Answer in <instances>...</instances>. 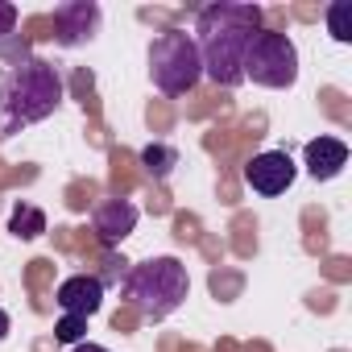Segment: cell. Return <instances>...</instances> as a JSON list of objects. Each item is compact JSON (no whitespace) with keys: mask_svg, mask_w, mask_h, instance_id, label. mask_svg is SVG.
<instances>
[{"mask_svg":"<svg viewBox=\"0 0 352 352\" xmlns=\"http://www.w3.org/2000/svg\"><path fill=\"white\" fill-rule=\"evenodd\" d=\"M54 302L63 307V315H79V319H91L100 307H104V286L96 274H71L58 282V294Z\"/></svg>","mask_w":352,"mask_h":352,"instance_id":"cell-8","label":"cell"},{"mask_svg":"<svg viewBox=\"0 0 352 352\" xmlns=\"http://www.w3.org/2000/svg\"><path fill=\"white\" fill-rule=\"evenodd\" d=\"M63 104V75L46 58H17L0 75V133L46 120Z\"/></svg>","mask_w":352,"mask_h":352,"instance_id":"cell-2","label":"cell"},{"mask_svg":"<svg viewBox=\"0 0 352 352\" xmlns=\"http://www.w3.org/2000/svg\"><path fill=\"white\" fill-rule=\"evenodd\" d=\"M104 265H108V270H104V274H100V286H108V282H120V274H124V270H120V265H124V261H116V257H108V261H104Z\"/></svg>","mask_w":352,"mask_h":352,"instance_id":"cell-16","label":"cell"},{"mask_svg":"<svg viewBox=\"0 0 352 352\" xmlns=\"http://www.w3.org/2000/svg\"><path fill=\"white\" fill-rule=\"evenodd\" d=\"M327 34L336 42H352V5H348V0L327 5Z\"/></svg>","mask_w":352,"mask_h":352,"instance_id":"cell-13","label":"cell"},{"mask_svg":"<svg viewBox=\"0 0 352 352\" xmlns=\"http://www.w3.org/2000/svg\"><path fill=\"white\" fill-rule=\"evenodd\" d=\"M67 352H108V348H100V344H87V340H83V344H75V348H67Z\"/></svg>","mask_w":352,"mask_h":352,"instance_id":"cell-17","label":"cell"},{"mask_svg":"<svg viewBox=\"0 0 352 352\" xmlns=\"http://www.w3.org/2000/svg\"><path fill=\"white\" fill-rule=\"evenodd\" d=\"M91 228H96V236H100L104 249H116L137 228V208L129 199H104L96 208V216H91Z\"/></svg>","mask_w":352,"mask_h":352,"instance_id":"cell-9","label":"cell"},{"mask_svg":"<svg viewBox=\"0 0 352 352\" xmlns=\"http://www.w3.org/2000/svg\"><path fill=\"white\" fill-rule=\"evenodd\" d=\"M83 336H87V319H79V315H63V319H58V327H54V340H58V344H67V348L83 344Z\"/></svg>","mask_w":352,"mask_h":352,"instance_id":"cell-14","label":"cell"},{"mask_svg":"<svg viewBox=\"0 0 352 352\" xmlns=\"http://www.w3.org/2000/svg\"><path fill=\"white\" fill-rule=\"evenodd\" d=\"M302 166H307L311 179L327 183V179H336V174L348 166V145H344L340 137H315V141H307V149H302Z\"/></svg>","mask_w":352,"mask_h":352,"instance_id":"cell-10","label":"cell"},{"mask_svg":"<svg viewBox=\"0 0 352 352\" xmlns=\"http://www.w3.org/2000/svg\"><path fill=\"white\" fill-rule=\"evenodd\" d=\"M100 21H104V13L96 0H67V5L54 9V38H58V46L75 50L100 34Z\"/></svg>","mask_w":352,"mask_h":352,"instance_id":"cell-7","label":"cell"},{"mask_svg":"<svg viewBox=\"0 0 352 352\" xmlns=\"http://www.w3.org/2000/svg\"><path fill=\"white\" fill-rule=\"evenodd\" d=\"M294 174H298V166H294V157H290L286 149H265V153H257V157L245 166V183H249L257 195L274 199V195L290 191Z\"/></svg>","mask_w":352,"mask_h":352,"instance_id":"cell-6","label":"cell"},{"mask_svg":"<svg viewBox=\"0 0 352 352\" xmlns=\"http://www.w3.org/2000/svg\"><path fill=\"white\" fill-rule=\"evenodd\" d=\"M120 294L141 319H166L187 302L191 274L179 257H149L120 278Z\"/></svg>","mask_w":352,"mask_h":352,"instance_id":"cell-3","label":"cell"},{"mask_svg":"<svg viewBox=\"0 0 352 352\" xmlns=\"http://www.w3.org/2000/svg\"><path fill=\"white\" fill-rule=\"evenodd\" d=\"M261 17H265L261 5H241V0H216V5L199 9L191 38H195L204 75L216 87L245 83V50L261 30Z\"/></svg>","mask_w":352,"mask_h":352,"instance_id":"cell-1","label":"cell"},{"mask_svg":"<svg viewBox=\"0 0 352 352\" xmlns=\"http://www.w3.org/2000/svg\"><path fill=\"white\" fill-rule=\"evenodd\" d=\"M245 79H253L257 87H294L298 83V46L290 42V34L278 30H257L249 50H245Z\"/></svg>","mask_w":352,"mask_h":352,"instance_id":"cell-5","label":"cell"},{"mask_svg":"<svg viewBox=\"0 0 352 352\" xmlns=\"http://www.w3.org/2000/svg\"><path fill=\"white\" fill-rule=\"evenodd\" d=\"M149 79L162 96H187L204 79V63L195 50V38L183 30H170L149 46Z\"/></svg>","mask_w":352,"mask_h":352,"instance_id":"cell-4","label":"cell"},{"mask_svg":"<svg viewBox=\"0 0 352 352\" xmlns=\"http://www.w3.org/2000/svg\"><path fill=\"white\" fill-rule=\"evenodd\" d=\"M141 166L153 174V179H170V170L174 166H179V149H174V145H145L141 149Z\"/></svg>","mask_w":352,"mask_h":352,"instance_id":"cell-12","label":"cell"},{"mask_svg":"<svg viewBox=\"0 0 352 352\" xmlns=\"http://www.w3.org/2000/svg\"><path fill=\"white\" fill-rule=\"evenodd\" d=\"M9 232H13L17 241H38V236L46 232V212L34 208V204H17L13 216H9Z\"/></svg>","mask_w":352,"mask_h":352,"instance_id":"cell-11","label":"cell"},{"mask_svg":"<svg viewBox=\"0 0 352 352\" xmlns=\"http://www.w3.org/2000/svg\"><path fill=\"white\" fill-rule=\"evenodd\" d=\"M17 25V5H9V0H0V38H9Z\"/></svg>","mask_w":352,"mask_h":352,"instance_id":"cell-15","label":"cell"},{"mask_svg":"<svg viewBox=\"0 0 352 352\" xmlns=\"http://www.w3.org/2000/svg\"><path fill=\"white\" fill-rule=\"evenodd\" d=\"M9 327H13V323H9V315H5V311H0V340H5V336H9Z\"/></svg>","mask_w":352,"mask_h":352,"instance_id":"cell-18","label":"cell"}]
</instances>
